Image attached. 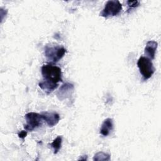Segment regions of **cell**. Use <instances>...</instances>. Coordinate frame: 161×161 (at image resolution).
<instances>
[{
    "instance_id": "obj_1",
    "label": "cell",
    "mask_w": 161,
    "mask_h": 161,
    "mask_svg": "<svg viewBox=\"0 0 161 161\" xmlns=\"http://www.w3.org/2000/svg\"><path fill=\"white\" fill-rule=\"evenodd\" d=\"M42 74L43 80L40 82L42 88L51 92L58 86V82L62 81L61 69L52 64H45L42 67Z\"/></svg>"
},
{
    "instance_id": "obj_4",
    "label": "cell",
    "mask_w": 161,
    "mask_h": 161,
    "mask_svg": "<svg viewBox=\"0 0 161 161\" xmlns=\"http://www.w3.org/2000/svg\"><path fill=\"white\" fill-rule=\"evenodd\" d=\"M25 118L26 124L24 126V129L27 131H33L40 127L42 125L43 118L40 114L35 112H30L25 114Z\"/></svg>"
},
{
    "instance_id": "obj_13",
    "label": "cell",
    "mask_w": 161,
    "mask_h": 161,
    "mask_svg": "<svg viewBox=\"0 0 161 161\" xmlns=\"http://www.w3.org/2000/svg\"><path fill=\"white\" fill-rule=\"evenodd\" d=\"M26 135H27V132H26V131L25 130V131H21V132L18 134V136H19V138H22V139H24V138H25V136H26Z\"/></svg>"
},
{
    "instance_id": "obj_9",
    "label": "cell",
    "mask_w": 161,
    "mask_h": 161,
    "mask_svg": "<svg viewBox=\"0 0 161 161\" xmlns=\"http://www.w3.org/2000/svg\"><path fill=\"white\" fill-rule=\"evenodd\" d=\"M113 130V120L111 118H106L101 125L100 129V133L104 136H106L111 132Z\"/></svg>"
},
{
    "instance_id": "obj_2",
    "label": "cell",
    "mask_w": 161,
    "mask_h": 161,
    "mask_svg": "<svg viewBox=\"0 0 161 161\" xmlns=\"http://www.w3.org/2000/svg\"><path fill=\"white\" fill-rule=\"evenodd\" d=\"M66 49L60 45H47L44 48L45 55L47 60L52 62H57L65 55Z\"/></svg>"
},
{
    "instance_id": "obj_10",
    "label": "cell",
    "mask_w": 161,
    "mask_h": 161,
    "mask_svg": "<svg viewBox=\"0 0 161 161\" xmlns=\"http://www.w3.org/2000/svg\"><path fill=\"white\" fill-rule=\"evenodd\" d=\"M62 138L60 136H58L53 141L52 143H50V146L53 148L54 152L53 153H57L59 151V150L61 148V145H62Z\"/></svg>"
},
{
    "instance_id": "obj_8",
    "label": "cell",
    "mask_w": 161,
    "mask_h": 161,
    "mask_svg": "<svg viewBox=\"0 0 161 161\" xmlns=\"http://www.w3.org/2000/svg\"><path fill=\"white\" fill-rule=\"evenodd\" d=\"M158 47V43L153 40H150L147 42L146 46L145 47V54L146 57L150 60L155 58V52Z\"/></svg>"
},
{
    "instance_id": "obj_6",
    "label": "cell",
    "mask_w": 161,
    "mask_h": 161,
    "mask_svg": "<svg viewBox=\"0 0 161 161\" xmlns=\"http://www.w3.org/2000/svg\"><path fill=\"white\" fill-rule=\"evenodd\" d=\"M41 115L43 119L50 127L55 126L60 120V116L56 112H43Z\"/></svg>"
},
{
    "instance_id": "obj_12",
    "label": "cell",
    "mask_w": 161,
    "mask_h": 161,
    "mask_svg": "<svg viewBox=\"0 0 161 161\" xmlns=\"http://www.w3.org/2000/svg\"><path fill=\"white\" fill-rule=\"evenodd\" d=\"M127 4L128 5L129 9H132V8L138 7L139 6L140 2L138 1H128Z\"/></svg>"
},
{
    "instance_id": "obj_11",
    "label": "cell",
    "mask_w": 161,
    "mask_h": 161,
    "mask_svg": "<svg viewBox=\"0 0 161 161\" xmlns=\"http://www.w3.org/2000/svg\"><path fill=\"white\" fill-rule=\"evenodd\" d=\"M94 160L100 161V160H110V155L100 152L94 155V157L93 158Z\"/></svg>"
},
{
    "instance_id": "obj_7",
    "label": "cell",
    "mask_w": 161,
    "mask_h": 161,
    "mask_svg": "<svg viewBox=\"0 0 161 161\" xmlns=\"http://www.w3.org/2000/svg\"><path fill=\"white\" fill-rule=\"evenodd\" d=\"M74 86L70 83H65L63 84L57 93V97L60 100H63L64 99L69 97L73 92Z\"/></svg>"
},
{
    "instance_id": "obj_3",
    "label": "cell",
    "mask_w": 161,
    "mask_h": 161,
    "mask_svg": "<svg viewBox=\"0 0 161 161\" xmlns=\"http://www.w3.org/2000/svg\"><path fill=\"white\" fill-rule=\"evenodd\" d=\"M137 65L144 80L150 78L155 72V69L152 62L146 57H140L137 62Z\"/></svg>"
},
{
    "instance_id": "obj_5",
    "label": "cell",
    "mask_w": 161,
    "mask_h": 161,
    "mask_svg": "<svg viewBox=\"0 0 161 161\" xmlns=\"http://www.w3.org/2000/svg\"><path fill=\"white\" fill-rule=\"evenodd\" d=\"M122 10V4L119 1H108L105 4L104 8L100 13V16L109 18L118 15Z\"/></svg>"
}]
</instances>
